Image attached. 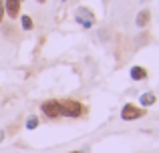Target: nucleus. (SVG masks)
I'll list each match as a JSON object with an SVG mask.
<instances>
[{"label":"nucleus","instance_id":"11","mask_svg":"<svg viewBox=\"0 0 159 153\" xmlns=\"http://www.w3.org/2000/svg\"><path fill=\"white\" fill-rule=\"evenodd\" d=\"M4 16H6V10H4V0H0V26L4 22Z\"/></svg>","mask_w":159,"mask_h":153},{"label":"nucleus","instance_id":"13","mask_svg":"<svg viewBox=\"0 0 159 153\" xmlns=\"http://www.w3.org/2000/svg\"><path fill=\"white\" fill-rule=\"evenodd\" d=\"M36 2H39V4H44V2H47V0H36Z\"/></svg>","mask_w":159,"mask_h":153},{"label":"nucleus","instance_id":"7","mask_svg":"<svg viewBox=\"0 0 159 153\" xmlns=\"http://www.w3.org/2000/svg\"><path fill=\"white\" fill-rule=\"evenodd\" d=\"M129 77H131V81H145L147 79V69L141 67V65H135V67L129 69Z\"/></svg>","mask_w":159,"mask_h":153},{"label":"nucleus","instance_id":"12","mask_svg":"<svg viewBox=\"0 0 159 153\" xmlns=\"http://www.w3.org/2000/svg\"><path fill=\"white\" fill-rule=\"evenodd\" d=\"M4 135H6V133H4V131H2V129H0V143H2V141H4Z\"/></svg>","mask_w":159,"mask_h":153},{"label":"nucleus","instance_id":"9","mask_svg":"<svg viewBox=\"0 0 159 153\" xmlns=\"http://www.w3.org/2000/svg\"><path fill=\"white\" fill-rule=\"evenodd\" d=\"M18 18H20V28H22L24 32H28V30H32V28H34V18H32V16L20 14Z\"/></svg>","mask_w":159,"mask_h":153},{"label":"nucleus","instance_id":"4","mask_svg":"<svg viewBox=\"0 0 159 153\" xmlns=\"http://www.w3.org/2000/svg\"><path fill=\"white\" fill-rule=\"evenodd\" d=\"M145 115V109L143 107H137L135 103H127V105H123V109H121V119L123 121H137V119H141Z\"/></svg>","mask_w":159,"mask_h":153},{"label":"nucleus","instance_id":"14","mask_svg":"<svg viewBox=\"0 0 159 153\" xmlns=\"http://www.w3.org/2000/svg\"><path fill=\"white\" fill-rule=\"evenodd\" d=\"M69 153H83V151H69Z\"/></svg>","mask_w":159,"mask_h":153},{"label":"nucleus","instance_id":"1","mask_svg":"<svg viewBox=\"0 0 159 153\" xmlns=\"http://www.w3.org/2000/svg\"><path fill=\"white\" fill-rule=\"evenodd\" d=\"M85 113V105L81 101H75V99H62L61 101V117L66 119H79Z\"/></svg>","mask_w":159,"mask_h":153},{"label":"nucleus","instance_id":"2","mask_svg":"<svg viewBox=\"0 0 159 153\" xmlns=\"http://www.w3.org/2000/svg\"><path fill=\"white\" fill-rule=\"evenodd\" d=\"M75 20H77V24H79L81 28L89 30V28L95 26V22H97V16H95V12L91 10L89 6H77V8H75Z\"/></svg>","mask_w":159,"mask_h":153},{"label":"nucleus","instance_id":"5","mask_svg":"<svg viewBox=\"0 0 159 153\" xmlns=\"http://www.w3.org/2000/svg\"><path fill=\"white\" fill-rule=\"evenodd\" d=\"M4 10H6V16L10 20L18 18L22 12V0H4Z\"/></svg>","mask_w":159,"mask_h":153},{"label":"nucleus","instance_id":"10","mask_svg":"<svg viewBox=\"0 0 159 153\" xmlns=\"http://www.w3.org/2000/svg\"><path fill=\"white\" fill-rule=\"evenodd\" d=\"M24 125H26V129H28V131H32V129H36V127L40 125V121H39V117H36V115H28V117H26V123H24Z\"/></svg>","mask_w":159,"mask_h":153},{"label":"nucleus","instance_id":"8","mask_svg":"<svg viewBox=\"0 0 159 153\" xmlns=\"http://www.w3.org/2000/svg\"><path fill=\"white\" fill-rule=\"evenodd\" d=\"M157 103V95L151 93V91H147V93H141L139 97V105H143V109H147V107H153Z\"/></svg>","mask_w":159,"mask_h":153},{"label":"nucleus","instance_id":"6","mask_svg":"<svg viewBox=\"0 0 159 153\" xmlns=\"http://www.w3.org/2000/svg\"><path fill=\"white\" fill-rule=\"evenodd\" d=\"M149 22H151V10H149V8H141L135 16V26L145 28V26H149Z\"/></svg>","mask_w":159,"mask_h":153},{"label":"nucleus","instance_id":"15","mask_svg":"<svg viewBox=\"0 0 159 153\" xmlns=\"http://www.w3.org/2000/svg\"><path fill=\"white\" fill-rule=\"evenodd\" d=\"M61 2H66V0H61Z\"/></svg>","mask_w":159,"mask_h":153},{"label":"nucleus","instance_id":"3","mask_svg":"<svg viewBox=\"0 0 159 153\" xmlns=\"http://www.w3.org/2000/svg\"><path fill=\"white\" fill-rule=\"evenodd\" d=\"M40 113L47 119H58L61 117V101L58 99H47L40 103Z\"/></svg>","mask_w":159,"mask_h":153}]
</instances>
